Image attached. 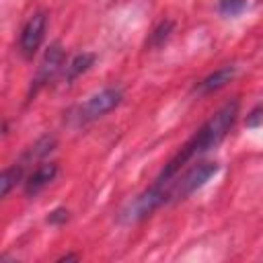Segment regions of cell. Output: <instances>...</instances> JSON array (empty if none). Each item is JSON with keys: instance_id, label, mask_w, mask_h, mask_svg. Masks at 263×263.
Masks as SVG:
<instances>
[{"instance_id": "6da1fadb", "label": "cell", "mask_w": 263, "mask_h": 263, "mask_svg": "<svg viewBox=\"0 0 263 263\" xmlns=\"http://www.w3.org/2000/svg\"><path fill=\"white\" fill-rule=\"evenodd\" d=\"M238 109H240V101L238 99H230L216 113H212L191 134V138H187L181 144V148L164 162V166L160 168V173L154 179V185H164L177 173H181L189 162H195L205 152H210L212 148H216L228 136V132L234 127V123L238 119Z\"/></svg>"}, {"instance_id": "7a4b0ae2", "label": "cell", "mask_w": 263, "mask_h": 263, "mask_svg": "<svg viewBox=\"0 0 263 263\" xmlns=\"http://www.w3.org/2000/svg\"><path fill=\"white\" fill-rule=\"evenodd\" d=\"M121 101H123V88L121 86H105L99 92L90 95L84 103L76 105L70 111V119L76 127L92 123V121L101 119L103 115L111 113L115 107H119Z\"/></svg>"}, {"instance_id": "3957f363", "label": "cell", "mask_w": 263, "mask_h": 263, "mask_svg": "<svg viewBox=\"0 0 263 263\" xmlns=\"http://www.w3.org/2000/svg\"><path fill=\"white\" fill-rule=\"evenodd\" d=\"M62 68H66V51H64L60 41H53V43H49V47L41 55V62H39L37 72H35V78H33L31 88H29V99H33L45 84H49L58 76V72Z\"/></svg>"}, {"instance_id": "277c9868", "label": "cell", "mask_w": 263, "mask_h": 263, "mask_svg": "<svg viewBox=\"0 0 263 263\" xmlns=\"http://www.w3.org/2000/svg\"><path fill=\"white\" fill-rule=\"evenodd\" d=\"M47 31V12L45 10H35L21 27L18 33V51L25 60H31L37 49L41 47Z\"/></svg>"}, {"instance_id": "5b68a950", "label": "cell", "mask_w": 263, "mask_h": 263, "mask_svg": "<svg viewBox=\"0 0 263 263\" xmlns=\"http://www.w3.org/2000/svg\"><path fill=\"white\" fill-rule=\"evenodd\" d=\"M60 173V166L58 162L53 160H41L37 162L25 177L23 181V189H25V195L27 197H35L37 193H41Z\"/></svg>"}, {"instance_id": "8992f818", "label": "cell", "mask_w": 263, "mask_h": 263, "mask_svg": "<svg viewBox=\"0 0 263 263\" xmlns=\"http://www.w3.org/2000/svg\"><path fill=\"white\" fill-rule=\"evenodd\" d=\"M234 76H236V66L224 64V66H220L218 70H214V72H210L208 76H203V78L193 86V92H197V95H212V92L224 88Z\"/></svg>"}, {"instance_id": "52a82bcc", "label": "cell", "mask_w": 263, "mask_h": 263, "mask_svg": "<svg viewBox=\"0 0 263 263\" xmlns=\"http://www.w3.org/2000/svg\"><path fill=\"white\" fill-rule=\"evenodd\" d=\"M97 55L92 51H80L76 55H72L68 62H66V68H64V78H66V84L74 82L78 76H82L84 72L90 70V66L95 64Z\"/></svg>"}, {"instance_id": "ba28073f", "label": "cell", "mask_w": 263, "mask_h": 263, "mask_svg": "<svg viewBox=\"0 0 263 263\" xmlns=\"http://www.w3.org/2000/svg\"><path fill=\"white\" fill-rule=\"evenodd\" d=\"M25 171H27V166H25L21 160L12 162L10 166H6V168L2 171V177H0V193H2V197H6V195L10 193V189H12L18 181H23V179L27 177Z\"/></svg>"}, {"instance_id": "9c48e42d", "label": "cell", "mask_w": 263, "mask_h": 263, "mask_svg": "<svg viewBox=\"0 0 263 263\" xmlns=\"http://www.w3.org/2000/svg\"><path fill=\"white\" fill-rule=\"evenodd\" d=\"M173 29H175V23H173L171 18L158 21V23L154 25V29L150 31V35H148V45H150V47H160V45L171 37Z\"/></svg>"}, {"instance_id": "30bf717a", "label": "cell", "mask_w": 263, "mask_h": 263, "mask_svg": "<svg viewBox=\"0 0 263 263\" xmlns=\"http://www.w3.org/2000/svg\"><path fill=\"white\" fill-rule=\"evenodd\" d=\"M249 0H218V12L222 16H238L245 12Z\"/></svg>"}, {"instance_id": "8fae6325", "label": "cell", "mask_w": 263, "mask_h": 263, "mask_svg": "<svg viewBox=\"0 0 263 263\" xmlns=\"http://www.w3.org/2000/svg\"><path fill=\"white\" fill-rule=\"evenodd\" d=\"M47 224H51V226H62V224H66L68 220H70V212L64 208V205H58V208H53L49 214H47Z\"/></svg>"}, {"instance_id": "7c38bea8", "label": "cell", "mask_w": 263, "mask_h": 263, "mask_svg": "<svg viewBox=\"0 0 263 263\" xmlns=\"http://www.w3.org/2000/svg\"><path fill=\"white\" fill-rule=\"evenodd\" d=\"M263 123V103L255 105L249 113H247V119H245V125L247 127H259Z\"/></svg>"}, {"instance_id": "4fadbf2b", "label": "cell", "mask_w": 263, "mask_h": 263, "mask_svg": "<svg viewBox=\"0 0 263 263\" xmlns=\"http://www.w3.org/2000/svg\"><path fill=\"white\" fill-rule=\"evenodd\" d=\"M78 259V255H72V253H68V255H62V257H58V263H62V261H76Z\"/></svg>"}]
</instances>
